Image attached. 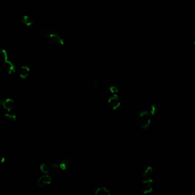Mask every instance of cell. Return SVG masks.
I'll use <instances>...</instances> for the list:
<instances>
[{
  "mask_svg": "<svg viewBox=\"0 0 195 195\" xmlns=\"http://www.w3.org/2000/svg\"><path fill=\"white\" fill-rule=\"evenodd\" d=\"M153 189V182L152 179L143 180L141 185V191L144 194H150Z\"/></svg>",
  "mask_w": 195,
  "mask_h": 195,
  "instance_id": "cell-5",
  "label": "cell"
},
{
  "mask_svg": "<svg viewBox=\"0 0 195 195\" xmlns=\"http://www.w3.org/2000/svg\"><path fill=\"white\" fill-rule=\"evenodd\" d=\"M2 67L5 72L9 75H11L15 72V64L12 61L8 60V59L3 61Z\"/></svg>",
  "mask_w": 195,
  "mask_h": 195,
  "instance_id": "cell-6",
  "label": "cell"
},
{
  "mask_svg": "<svg viewBox=\"0 0 195 195\" xmlns=\"http://www.w3.org/2000/svg\"><path fill=\"white\" fill-rule=\"evenodd\" d=\"M152 173H153V169L151 166H148L147 168H145L143 174V180L152 179Z\"/></svg>",
  "mask_w": 195,
  "mask_h": 195,
  "instance_id": "cell-13",
  "label": "cell"
},
{
  "mask_svg": "<svg viewBox=\"0 0 195 195\" xmlns=\"http://www.w3.org/2000/svg\"><path fill=\"white\" fill-rule=\"evenodd\" d=\"M22 21L23 23L27 27H30L33 24V20L29 15H24L22 17Z\"/></svg>",
  "mask_w": 195,
  "mask_h": 195,
  "instance_id": "cell-15",
  "label": "cell"
},
{
  "mask_svg": "<svg viewBox=\"0 0 195 195\" xmlns=\"http://www.w3.org/2000/svg\"><path fill=\"white\" fill-rule=\"evenodd\" d=\"M46 39L51 45L54 46H61L64 44L62 37L59 34L53 31L46 37Z\"/></svg>",
  "mask_w": 195,
  "mask_h": 195,
  "instance_id": "cell-2",
  "label": "cell"
},
{
  "mask_svg": "<svg viewBox=\"0 0 195 195\" xmlns=\"http://www.w3.org/2000/svg\"><path fill=\"white\" fill-rule=\"evenodd\" d=\"M4 118L6 121L9 123H13L15 122L17 119V116L15 113L12 112H8L4 114Z\"/></svg>",
  "mask_w": 195,
  "mask_h": 195,
  "instance_id": "cell-12",
  "label": "cell"
},
{
  "mask_svg": "<svg viewBox=\"0 0 195 195\" xmlns=\"http://www.w3.org/2000/svg\"><path fill=\"white\" fill-rule=\"evenodd\" d=\"M73 166L72 161L68 158L62 159L60 162V169L62 171H66L71 169Z\"/></svg>",
  "mask_w": 195,
  "mask_h": 195,
  "instance_id": "cell-8",
  "label": "cell"
},
{
  "mask_svg": "<svg viewBox=\"0 0 195 195\" xmlns=\"http://www.w3.org/2000/svg\"><path fill=\"white\" fill-rule=\"evenodd\" d=\"M47 163L49 165L50 170H53V171L60 170V163H58L55 161H50Z\"/></svg>",
  "mask_w": 195,
  "mask_h": 195,
  "instance_id": "cell-16",
  "label": "cell"
},
{
  "mask_svg": "<svg viewBox=\"0 0 195 195\" xmlns=\"http://www.w3.org/2000/svg\"><path fill=\"white\" fill-rule=\"evenodd\" d=\"M194 44H195V41H194Z\"/></svg>",
  "mask_w": 195,
  "mask_h": 195,
  "instance_id": "cell-22",
  "label": "cell"
},
{
  "mask_svg": "<svg viewBox=\"0 0 195 195\" xmlns=\"http://www.w3.org/2000/svg\"><path fill=\"white\" fill-rule=\"evenodd\" d=\"M94 195H110V192L106 187H100L95 190Z\"/></svg>",
  "mask_w": 195,
  "mask_h": 195,
  "instance_id": "cell-11",
  "label": "cell"
},
{
  "mask_svg": "<svg viewBox=\"0 0 195 195\" xmlns=\"http://www.w3.org/2000/svg\"><path fill=\"white\" fill-rule=\"evenodd\" d=\"M152 115L148 110L140 112L137 117L136 123L137 126L142 129H147L151 122Z\"/></svg>",
  "mask_w": 195,
  "mask_h": 195,
  "instance_id": "cell-1",
  "label": "cell"
},
{
  "mask_svg": "<svg viewBox=\"0 0 195 195\" xmlns=\"http://www.w3.org/2000/svg\"><path fill=\"white\" fill-rule=\"evenodd\" d=\"M90 75H95L97 73V70L95 68H92L90 71Z\"/></svg>",
  "mask_w": 195,
  "mask_h": 195,
  "instance_id": "cell-21",
  "label": "cell"
},
{
  "mask_svg": "<svg viewBox=\"0 0 195 195\" xmlns=\"http://www.w3.org/2000/svg\"><path fill=\"white\" fill-rule=\"evenodd\" d=\"M51 177L48 174H44L38 178L37 181V186L40 189H44L51 184Z\"/></svg>",
  "mask_w": 195,
  "mask_h": 195,
  "instance_id": "cell-3",
  "label": "cell"
},
{
  "mask_svg": "<svg viewBox=\"0 0 195 195\" xmlns=\"http://www.w3.org/2000/svg\"><path fill=\"white\" fill-rule=\"evenodd\" d=\"M90 86L91 89L93 91H97L99 90L100 88V84L97 80L94 78H92L90 82Z\"/></svg>",
  "mask_w": 195,
  "mask_h": 195,
  "instance_id": "cell-14",
  "label": "cell"
},
{
  "mask_svg": "<svg viewBox=\"0 0 195 195\" xmlns=\"http://www.w3.org/2000/svg\"><path fill=\"white\" fill-rule=\"evenodd\" d=\"M0 105L7 112H12L15 107V101L12 99H6L1 101Z\"/></svg>",
  "mask_w": 195,
  "mask_h": 195,
  "instance_id": "cell-4",
  "label": "cell"
},
{
  "mask_svg": "<svg viewBox=\"0 0 195 195\" xmlns=\"http://www.w3.org/2000/svg\"><path fill=\"white\" fill-rule=\"evenodd\" d=\"M30 68L29 66L24 65L22 66L18 71V75L21 79L24 80L27 78L30 73Z\"/></svg>",
  "mask_w": 195,
  "mask_h": 195,
  "instance_id": "cell-9",
  "label": "cell"
},
{
  "mask_svg": "<svg viewBox=\"0 0 195 195\" xmlns=\"http://www.w3.org/2000/svg\"><path fill=\"white\" fill-rule=\"evenodd\" d=\"M0 55H1V59L3 61L5 60H8V54L7 52L5 50H2L0 52Z\"/></svg>",
  "mask_w": 195,
  "mask_h": 195,
  "instance_id": "cell-19",
  "label": "cell"
},
{
  "mask_svg": "<svg viewBox=\"0 0 195 195\" xmlns=\"http://www.w3.org/2000/svg\"><path fill=\"white\" fill-rule=\"evenodd\" d=\"M156 110H157V106L156 104H153L150 106V112L152 115V116H154L155 115Z\"/></svg>",
  "mask_w": 195,
  "mask_h": 195,
  "instance_id": "cell-20",
  "label": "cell"
},
{
  "mask_svg": "<svg viewBox=\"0 0 195 195\" xmlns=\"http://www.w3.org/2000/svg\"><path fill=\"white\" fill-rule=\"evenodd\" d=\"M53 32V31L52 30V29L47 26V25H43L41 28H40V34L45 37H47L49 35H50Z\"/></svg>",
  "mask_w": 195,
  "mask_h": 195,
  "instance_id": "cell-10",
  "label": "cell"
},
{
  "mask_svg": "<svg viewBox=\"0 0 195 195\" xmlns=\"http://www.w3.org/2000/svg\"><path fill=\"white\" fill-rule=\"evenodd\" d=\"M108 104L113 110H116L118 109L120 107L121 102L117 94L111 96L108 100Z\"/></svg>",
  "mask_w": 195,
  "mask_h": 195,
  "instance_id": "cell-7",
  "label": "cell"
},
{
  "mask_svg": "<svg viewBox=\"0 0 195 195\" xmlns=\"http://www.w3.org/2000/svg\"><path fill=\"white\" fill-rule=\"evenodd\" d=\"M40 171L44 174H48L50 171L48 163H43L40 166Z\"/></svg>",
  "mask_w": 195,
  "mask_h": 195,
  "instance_id": "cell-17",
  "label": "cell"
},
{
  "mask_svg": "<svg viewBox=\"0 0 195 195\" xmlns=\"http://www.w3.org/2000/svg\"><path fill=\"white\" fill-rule=\"evenodd\" d=\"M108 89L109 90L110 93L111 94H112L113 95H116L119 92V89L118 88L116 85H115V84H112L110 85L108 87Z\"/></svg>",
  "mask_w": 195,
  "mask_h": 195,
  "instance_id": "cell-18",
  "label": "cell"
}]
</instances>
